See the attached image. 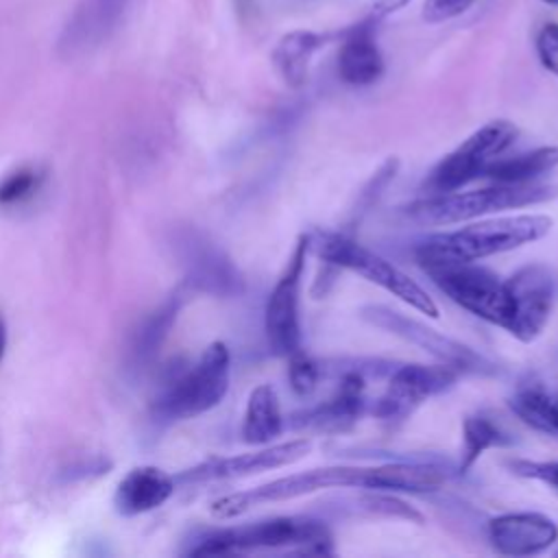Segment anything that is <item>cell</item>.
<instances>
[{
    "label": "cell",
    "mask_w": 558,
    "mask_h": 558,
    "mask_svg": "<svg viewBox=\"0 0 558 558\" xmlns=\"http://www.w3.org/2000/svg\"><path fill=\"white\" fill-rule=\"evenodd\" d=\"M462 373L449 364H403L392 371L386 390L373 405V414L384 423H401L412 412L445 390H449Z\"/></svg>",
    "instance_id": "8fae6325"
},
{
    "label": "cell",
    "mask_w": 558,
    "mask_h": 558,
    "mask_svg": "<svg viewBox=\"0 0 558 558\" xmlns=\"http://www.w3.org/2000/svg\"><path fill=\"white\" fill-rule=\"evenodd\" d=\"M486 536L501 556H536L558 541V525L543 512H504L488 521Z\"/></svg>",
    "instance_id": "9a60e30c"
},
{
    "label": "cell",
    "mask_w": 558,
    "mask_h": 558,
    "mask_svg": "<svg viewBox=\"0 0 558 558\" xmlns=\"http://www.w3.org/2000/svg\"><path fill=\"white\" fill-rule=\"evenodd\" d=\"M366 381L362 373L357 371H347L340 381L336 392L310 408L303 410L301 414H294V425L296 427H314L323 432H344L357 423L366 408Z\"/></svg>",
    "instance_id": "2e32d148"
},
{
    "label": "cell",
    "mask_w": 558,
    "mask_h": 558,
    "mask_svg": "<svg viewBox=\"0 0 558 558\" xmlns=\"http://www.w3.org/2000/svg\"><path fill=\"white\" fill-rule=\"evenodd\" d=\"M233 4H235L238 13H240L242 17L248 15V13L255 9V0H233Z\"/></svg>",
    "instance_id": "1f68e13d"
},
{
    "label": "cell",
    "mask_w": 558,
    "mask_h": 558,
    "mask_svg": "<svg viewBox=\"0 0 558 558\" xmlns=\"http://www.w3.org/2000/svg\"><path fill=\"white\" fill-rule=\"evenodd\" d=\"M362 318L368 320L371 325L410 342L421 347L425 353H429L432 357H436L442 364L453 366L460 373H480V375H490L495 373V364L490 360H486L482 353L473 351L471 347L427 327L425 323L405 316L392 307L386 305H366L362 307Z\"/></svg>",
    "instance_id": "9c48e42d"
},
{
    "label": "cell",
    "mask_w": 558,
    "mask_h": 558,
    "mask_svg": "<svg viewBox=\"0 0 558 558\" xmlns=\"http://www.w3.org/2000/svg\"><path fill=\"white\" fill-rule=\"evenodd\" d=\"M508 469L525 480H536L547 484L558 493V460H508Z\"/></svg>",
    "instance_id": "83f0119b"
},
{
    "label": "cell",
    "mask_w": 558,
    "mask_h": 558,
    "mask_svg": "<svg viewBox=\"0 0 558 558\" xmlns=\"http://www.w3.org/2000/svg\"><path fill=\"white\" fill-rule=\"evenodd\" d=\"M558 196V187L545 183H493L480 190H453L429 194L403 207L405 220L421 227H447L488 214L541 205Z\"/></svg>",
    "instance_id": "277c9868"
},
{
    "label": "cell",
    "mask_w": 558,
    "mask_h": 558,
    "mask_svg": "<svg viewBox=\"0 0 558 558\" xmlns=\"http://www.w3.org/2000/svg\"><path fill=\"white\" fill-rule=\"evenodd\" d=\"M174 493V477L157 466L131 469L116 488V510L124 517L150 512L166 504Z\"/></svg>",
    "instance_id": "d6986e66"
},
{
    "label": "cell",
    "mask_w": 558,
    "mask_h": 558,
    "mask_svg": "<svg viewBox=\"0 0 558 558\" xmlns=\"http://www.w3.org/2000/svg\"><path fill=\"white\" fill-rule=\"evenodd\" d=\"M514 438L490 416L469 414L462 421V451L458 473H466L488 449L512 445Z\"/></svg>",
    "instance_id": "d4e9b609"
},
{
    "label": "cell",
    "mask_w": 558,
    "mask_h": 558,
    "mask_svg": "<svg viewBox=\"0 0 558 558\" xmlns=\"http://www.w3.org/2000/svg\"><path fill=\"white\" fill-rule=\"evenodd\" d=\"M508 408L527 427L558 438V390L545 381L519 384L508 397Z\"/></svg>",
    "instance_id": "ffe728a7"
},
{
    "label": "cell",
    "mask_w": 558,
    "mask_h": 558,
    "mask_svg": "<svg viewBox=\"0 0 558 558\" xmlns=\"http://www.w3.org/2000/svg\"><path fill=\"white\" fill-rule=\"evenodd\" d=\"M231 379V353L225 342H211L187 368L170 375L153 401V416L161 423L194 418L216 408Z\"/></svg>",
    "instance_id": "5b68a950"
},
{
    "label": "cell",
    "mask_w": 558,
    "mask_h": 558,
    "mask_svg": "<svg viewBox=\"0 0 558 558\" xmlns=\"http://www.w3.org/2000/svg\"><path fill=\"white\" fill-rule=\"evenodd\" d=\"M312 246L307 235H301L294 244L283 272L279 275L272 292L266 301L264 329L270 344V351L281 357H290L301 349V318H299V299L301 281L305 270V257Z\"/></svg>",
    "instance_id": "30bf717a"
},
{
    "label": "cell",
    "mask_w": 558,
    "mask_h": 558,
    "mask_svg": "<svg viewBox=\"0 0 558 558\" xmlns=\"http://www.w3.org/2000/svg\"><path fill=\"white\" fill-rule=\"evenodd\" d=\"M405 4H410V0H368V17L366 20L373 24H379L388 15L401 11Z\"/></svg>",
    "instance_id": "4dcf8cb0"
},
{
    "label": "cell",
    "mask_w": 558,
    "mask_h": 558,
    "mask_svg": "<svg viewBox=\"0 0 558 558\" xmlns=\"http://www.w3.org/2000/svg\"><path fill=\"white\" fill-rule=\"evenodd\" d=\"M288 360H290L288 381H290V388L294 390V395H299V397L312 395L316 390V386L320 381V373H323L318 362L312 360L303 349L292 353Z\"/></svg>",
    "instance_id": "4316f807"
},
{
    "label": "cell",
    "mask_w": 558,
    "mask_h": 558,
    "mask_svg": "<svg viewBox=\"0 0 558 558\" xmlns=\"http://www.w3.org/2000/svg\"><path fill=\"white\" fill-rule=\"evenodd\" d=\"M131 0H78L61 28L57 52L72 61L100 48L120 26Z\"/></svg>",
    "instance_id": "5bb4252c"
},
{
    "label": "cell",
    "mask_w": 558,
    "mask_h": 558,
    "mask_svg": "<svg viewBox=\"0 0 558 558\" xmlns=\"http://www.w3.org/2000/svg\"><path fill=\"white\" fill-rule=\"evenodd\" d=\"M554 220L545 214H512L480 220L453 231H440L423 238L414 257L421 268L456 262H480L490 255L508 253L545 238Z\"/></svg>",
    "instance_id": "7a4b0ae2"
},
{
    "label": "cell",
    "mask_w": 558,
    "mask_h": 558,
    "mask_svg": "<svg viewBox=\"0 0 558 558\" xmlns=\"http://www.w3.org/2000/svg\"><path fill=\"white\" fill-rule=\"evenodd\" d=\"M41 181H44V172H39L37 168L24 166L9 172L0 181V207H13L24 203L33 194H37V190L41 187Z\"/></svg>",
    "instance_id": "484cf974"
},
{
    "label": "cell",
    "mask_w": 558,
    "mask_h": 558,
    "mask_svg": "<svg viewBox=\"0 0 558 558\" xmlns=\"http://www.w3.org/2000/svg\"><path fill=\"white\" fill-rule=\"evenodd\" d=\"M510 320L506 331L519 342H534L551 316L554 279L547 266L527 264L506 279Z\"/></svg>",
    "instance_id": "7c38bea8"
},
{
    "label": "cell",
    "mask_w": 558,
    "mask_h": 558,
    "mask_svg": "<svg viewBox=\"0 0 558 558\" xmlns=\"http://www.w3.org/2000/svg\"><path fill=\"white\" fill-rule=\"evenodd\" d=\"M451 471L436 462H384L371 466L333 464L275 477L255 488L222 495L211 501V514L231 519L262 504L290 501L327 488H364L386 493H432L438 490Z\"/></svg>",
    "instance_id": "6da1fadb"
},
{
    "label": "cell",
    "mask_w": 558,
    "mask_h": 558,
    "mask_svg": "<svg viewBox=\"0 0 558 558\" xmlns=\"http://www.w3.org/2000/svg\"><path fill=\"white\" fill-rule=\"evenodd\" d=\"M558 168V146H538L514 157H497L484 170L490 183H536L543 174Z\"/></svg>",
    "instance_id": "603a6c76"
},
{
    "label": "cell",
    "mask_w": 558,
    "mask_h": 558,
    "mask_svg": "<svg viewBox=\"0 0 558 558\" xmlns=\"http://www.w3.org/2000/svg\"><path fill=\"white\" fill-rule=\"evenodd\" d=\"M7 323H4V318H2V314H0V362H2V357H4V353H7Z\"/></svg>",
    "instance_id": "d6a6232c"
},
{
    "label": "cell",
    "mask_w": 558,
    "mask_h": 558,
    "mask_svg": "<svg viewBox=\"0 0 558 558\" xmlns=\"http://www.w3.org/2000/svg\"><path fill=\"white\" fill-rule=\"evenodd\" d=\"M253 549H290L299 554H331V532L310 517H272L238 527L207 532L187 547V556H229Z\"/></svg>",
    "instance_id": "3957f363"
},
{
    "label": "cell",
    "mask_w": 558,
    "mask_h": 558,
    "mask_svg": "<svg viewBox=\"0 0 558 558\" xmlns=\"http://www.w3.org/2000/svg\"><path fill=\"white\" fill-rule=\"evenodd\" d=\"M174 248L183 259L181 264L187 270V279L194 286L216 294L233 292L238 275L233 272L229 259L207 240L198 238L196 233H179L174 238Z\"/></svg>",
    "instance_id": "e0dca14e"
},
{
    "label": "cell",
    "mask_w": 558,
    "mask_h": 558,
    "mask_svg": "<svg viewBox=\"0 0 558 558\" xmlns=\"http://www.w3.org/2000/svg\"><path fill=\"white\" fill-rule=\"evenodd\" d=\"M423 270L456 305L490 325L508 327L510 301L506 279H499L490 268L475 262H456L425 266Z\"/></svg>",
    "instance_id": "52a82bcc"
},
{
    "label": "cell",
    "mask_w": 558,
    "mask_h": 558,
    "mask_svg": "<svg viewBox=\"0 0 558 558\" xmlns=\"http://www.w3.org/2000/svg\"><path fill=\"white\" fill-rule=\"evenodd\" d=\"M325 46V35L314 31H290L286 33L275 50H272V63L279 76L290 87H303L307 81V70L312 57Z\"/></svg>",
    "instance_id": "44dd1931"
},
{
    "label": "cell",
    "mask_w": 558,
    "mask_h": 558,
    "mask_svg": "<svg viewBox=\"0 0 558 558\" xmlns=\"http://www.w3.org/2000/svg\"><path fill=\"white\" fill-rule=\"evenodd\" d=\"M312 449L310 438H292L286 442L264 445L257 451L229 456V458H211L196 466L185 469L177 475V482L181 484H203V482H220V480H235L246 477L264 471H272L279 466L294 464L303 460Z\"/></svg>",
    "instance_id": "4fadbf2b"
},
{
    "label": "cell",
    "mask_w": 558,
    "mask_h": 558,
    "mask_svg": "<svg viewBox=\"0 0 558 558\" xmlns=\"http://www.w3.org/2000/svg\"><path fill=\"white\" fill-rule=\"evenodd\" d=\"M556 554H558V551H556Z\"/></svg>",
    "instance_id": "e575fe53"
},
{
    "label": "cell",
    "mask_w": 558,
    "mask_h": 558,
    "mask_svg": "<svg viewBox=\"0 0 558 558\" xmlns=\"http://www.w3.org/2000/svg\"><path fill=\"white\" fill-rule=\"evenodd\" d=\"M373 26V22L364 20L344 33L338 52V74L347 85L366 87L384 74V57L375 44Z\"/></svg>",
    "instance_id": "ac0fdd59"
},
{
    "label": "cell",
    "mask_w": 558,
    "mask_h": 558,
    "mask_svg": "<svg viewBox=\"0 0 558 558\" xmlns=\"http://www.w3.org/2000/svg\"><path fill=\"white\" fill-rule=\"evenodd\" d=\"M318 257L336 268L351 270L366 281L379 286L381 290L390 292L399 301L408 303L421 314H427L429 318H438V305L434 299L423 290L410 275H405L399 266L381 257L379 253L366 248L357 240L344 233H323L316 242Z\"/></svg>",
    "instance_id": "8992f818"
},
{
    "label": "cell",
    "mask_w": 558,
    "mask_h": 558,
    "mask_svg": "<svg viewBox=\"0 0 558 558\" xmlns=\"http://www.w3.org/2000/svg\"><path fill=\"white\" fill-rule=\"evenodd\" d=\"M536 54L541 65L558 76V22H547L536 35Z\"/></svg>",
    "instance_id": "f1b7e54d"
},
{
    "label": "cell",
    "mask_w": 558,
    "mask_h": 558,
    "mask_svg": "<svg viewBox=\"0 0 558 558\" xmlns=\"http://www.w3.org/2000/svg\"><path fill=\"white\" fill-rule=\"evenodd\" d=\"M543 2H547V4H554V7H558V0H543Z\"/></svg>",
    "instance_id": "836d02e7"
},
{
    "label": "cell",
    "mask_w": 558,
    "mask_h": 558,
    "mask_svg": "<svg viewBox=\"0 0 558 558\" xmlns=\"http://www.w3.org/2000/svg\"><path fill=\"white\" fill-rule=\"evenodd\" d=\"M179 307L181 299L179 294H174L166 303H161L148 318H144V323L137 327L129 347V362L135 371L144 368L155 357V353L168 338L172 323L177 320Z\"/></svg>",
    "instance_id": "cb8c5ba5"
},
{
    "label": "cell",
    "mask_w": 558,
    "mask_h": 558,
    "mask_svg": "<svg viewBox=\"0 0 558 558\" xmlns=\"http://www.w3.org/2000/svg\"><path fill=\"white\" fill-rule=\"evenodd\" d=\"M517 135V126L508 120H490L482 124L432 168L425 179V187L432 194L462 190L471 181L480 179L488 163L514 144Z\"/></svg>",
    "instance_id": "ba28073f"
},
{
    "label": "cell",
    "mask_w": 558,
    "mask_h": 558,
    "mask_svg": "<svg viewBox=\"0 0 558 558\" xmlns=\"http://www.w3.org/2000/svg\"><path fill=\"white\" fill-rule=\"evenodd\" d=\"M283 432L281 403L270 384H259L251 390L244 418L242 438L248 445H270Z\"/></svg>",
    "instance_id": "7402d4cb"
},
{
    "label": "cell",
    "mask_w": 558,
    "mask_h": 558,
    "mask_svg": "<svg viewBox=\"0 0 558 558\" xmlns=\"http://www.w3.org/2000/svg\"><path fill=\"white\" fill-rule=\"evenodd\" d=\"M475 0H423V20L427 24H440L462 15Z\"/></svg>",
    "instance_id": "f546056e"
}]
</instances>
